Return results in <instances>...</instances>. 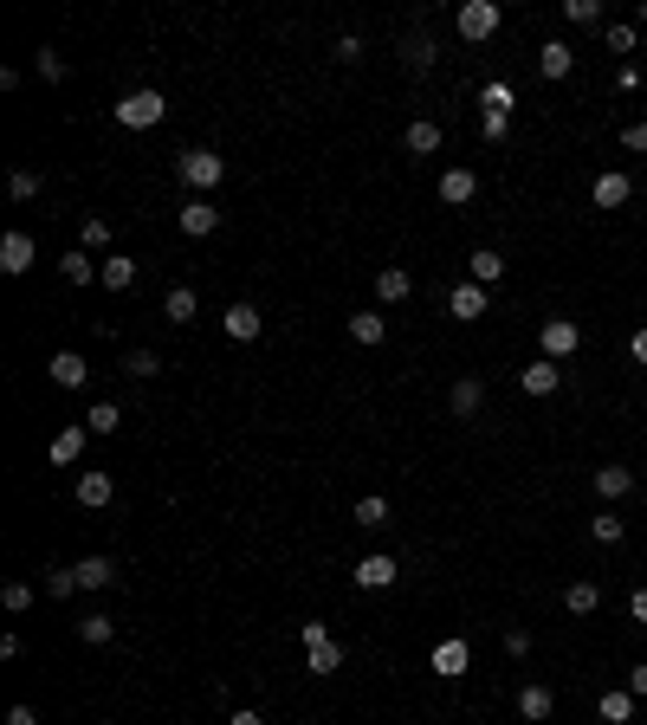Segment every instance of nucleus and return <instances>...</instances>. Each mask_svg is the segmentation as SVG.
Listing matches in <instances>:
<instances>
[{
    "label": "nucleus",
    "instance_id": "f257e3e1",
    "mask_svg": "<svg viewBox=\"0 0 647 725\" xmlns=\"http://www.w3.org/2000/svg\"><path fill=\"white\" fill-rule=\"evenodd\" d=\"M110 117H117L123 123V130H156V123L162 117H169V98H162V91H123V98L117 104H110Z\"/></svg>",
    "mask_w": 647,
    "mask_h": 725
},
{
    "label": "nucleus",
    "instance_id": "f03ea898",
    "mask_svg": "<svg viewBox=\"0 0 647 725\" xmlns=\"http://www.w3.org/2000/svg\"><path fill=\"white\" fill-rule=\"evenodd\" d=\"M298 641H305V674H337L343 667V641L330 635V622H298Z\"/></svg>",
    "mask_w": 647,
    "mask_h": 725
},
{
    "label": "nucleus",
    "instance_id": "7ed1b4c3",
    "mask_svg": "<svg viewBox=\"0 0 647 725\" xmlns=\"http://www.w3.org/2000/svg\"><path fill=\"white\" fill-rule=\"evenodd\" d=\"M175 175H182L188 195H208V188L227 182V162H220L214 149H182V156H175Z\"/></svg>",
    "mask_w": 647,
    "mask_h": 725
},
{
    "label": "nucleus",
    "instance_id": "20e7f679",
    "mask_svg": "<svg viewBox=\"0 0 647 725\" xmlns=\"http://www.w3.org/2000/svg\"><path fill=\"white\" fill-rule=\"evenodd\" d=\"M499 20H505V7H499V0H466V7L453 13V33L479 46V39H492V33H499Z\"/></svg>",
    "mask_w": 647,
    "mask_h": 725
},
{
    "label": "nucleus",
    "instance_id": "39448f33",
    "mask_svg": "<svg viewBox=\"0 0 647 725\" xmlns=\"http://www.w3.org/2000/svg\"><path fill=\"white\" fill-rule=\"evenodd\" d=\"M538 350L550 363H570L576 350H583V331H576V318H544V331H538Z\"/></svg>",
    "mask_w": 647,
    "mask_h": 725
},
{
    "label": "nucleus",
    "instance_id": "423d86ee",
    "mask_svg": "<svg viewBox=\"0 0 647 725\" xmlns=\"http://www.w3.org/2000/svg\"><path fill=\"white\" fill-rule=\"evenodd\" d=\"M589 201H596V208H628V201H635V182H628L622 169H602L596 182H589Z\"/></svg>",
    "mask_w": 647,
    "mask_h": 725
},
{
    "label": "nucleus",
    "instance_id": "0eeeda50",
    "mask_svg": "<svg viewBox=\"0 0 647 725\" xmlns=\"http://www.w3.org/2000/svg\"><path fill=\"white\" fill-rule=\"evenodd\" d=\"M33 259H39L33 234H20V227H13V234L0 240V272H7V279H20V272H33Z\"/></svg>",
    "mask_w": 647,
    "mask_h": 725
},
{
    "label": "nucleus",
    "instance_id": "6e6552de",
    "mask_svg": "<svg viewBox=\"0 0 647 725\" xmlns=\"http://www.w3.org/2000/svg\"><path fill=\"white\" fill-rule=\"evenodd\" d=\"M350 577H356V583H363V590H389V583H395V577H402V564H395V557H389V551H369V557H363V564H356V570H350Z\"/></svg>",
    "mask_w": 647,
    "mask_h": 725
},
{
    "label": "nucleus",
    "instance_id": "1a4fd4ad",
    "mask_svg": "<svg viewBox=\"0 0 647 725\" xmlns=\"http://www.w3.org/2000/svg\"><path fill=\"white\" fill-rule=\"evenodd\" d=\"M518 389H525V395H538V402H544V395H557V389H563V363H550V357L525 363V376H518Z\"/></svg>",
    "mask_w": 647,
    "mask_h": 725
},
{
    "label": "nucleus",
    "instance_id": "9d476101",
    "mask_svg": "<svg viewBox=\"0 0 647 725\" xmlns=\"http://www.w3.org/2000/svg\"><path fill=\"white\" fill-rule=\"evenodd\" d=\"M175 227H182L188 240H208L214 227H220V208H208V201H201V195H188V208L175 214Z\"/></svg>",
    "mask_w": 647,
    "mask_h": 725
},
{
    "label": "nucleus",
    "instance_id": "9b49d317",
    "mask_svg": "<svg viewBox=\"0 0 647 725\" xmlns=\"http://www.w3.org/2000/svg\"><path fill=\"white\" fill-rule=\"evenodd\" d=\"M447 311H453L460 324H479V318H486V285H473V279L453 285V292H447Z\"/></svg>",
    "mask_w": 647,
    "mask_h": 725
},
{
    "label": "nucleus",
    "instance_id": "f8f14e48",
    "mask_svg": "<svg viewBox=\"0 0 647 725\" xmlns=\"http://www.w3.org/2000/svg\"><path fill=\"white\" fill-rule=\"evenodd\" d=\"M220 324H227V337H233V344H253V337L266 331L259 305H246V298H240V305H227V318H220Z\"/></svg>",
    "mask_w": 647,
    "mask_h": 725
},
{
    "label": "nucleus",
    "instance_id": "ddd939ff",
    "mask_svg": "<svg viewBox=\"0 0 647 725\" xmlns=\"http://www.w3.org/2000/svg\"><path fill=\"white\" fill-rule=\"evenodd\" d=\"M589 486H596L602 492V499H628V492H635V467H615V460H609V467H596V473H589Z\"/></svg>",
    "mask_w": 647,
    "mask_h": 725
},
{
    "label": "nucleus",
    "instance_id": "4468645a",
    "mask_svg": "<svg viewBox=\"0 0 647 725\" xmlns=\"http://www.w3.org/2000/svg\"><path fill=\"white\" fill-rule=\"evenodd\" d=\"M473 195H479V175L453 162V169L440 175V201H447V208H466V201H473Z\"/></svg>",
    "mask_w": 647,
    "mask_h": 725
},
{
    "label": "nucleus",
    "instance_id": "2eb2a0df",
    "mask_svg": "<svg viewBox=\"0 0 647 725\" xmlns=\"http://www.w3.org/2000/svg\"><path fill=\"white\" fill-rule=\"evenodd\" d=\"M110 492H117V486H110L104 467H85V473H78V505H85V512H104Z\"/></svg>",
    "mask_w": 647,
    "mask_h": 725
},
{
    "label": "nucleus",
    "instance_id": "dca6fc26",
    "mask_svg": "<svg viewBox=\"0 0 647 725\" xmlns=\"http://www.w3.org/2000/svg\"><path fill=\"white\" fill-rule=\"evenodd\" d=\"M466 667H473V648H466L460 635H453V641H440V648H434V674H440V680H460Z\"/></svg>",
    "mask_w": 647,
    "mask_h": 725
},
{
    "label": "nucleus",
    "instance_id": "f3484780",
    "mask_svg": "<svg viewBox=\"0 0 647 725\" xmlns=\"http://www.w3.org/2000/svg\"><path fill=\"white\" fill-rule=\"evenodd\" d=\"M85 441H91V428H59L52 434V467H78V460H85Z\"/></svg>",
    "mask_w": 647,
    "mask_h": 725
},
{
    "label": "nucleus",
    "instance_id": "a211bd4d",
    "mask_svg": "<svg viewBox=\"0 0 647 725\" xmlns=\"http://www.w3.org/2000/svg\"><path fill=\"white\" fill-rule=\"evenodd\" d=\"M59 272H65V285H91V279H104V259H91L85 246H72V253L59 259Z\"/></svg>",
    "mask_w": 647,
    "mask_h": 725
},
{
    "label": "nucleus",
    "instance_id": "6ab92c4d",
    "mask_svg": "<svg viewBox=\"0 0 647 725\" xmlns=\"http://www.w3.org/2000/svg\"><path fill=\"white\" fill-rule=\"evenodd\" d=\"M52 382H59V389H85V382H91V363L78 357V350H59V357H52Z\"/></svg>",
    "mask_w": 647,
    "mask_h": 725
},
{
    "label": "nucleus",
    "instance_id": "aec40b11",
    "mask_svg": "<svg viewBox=\"0 0 647 725\" xmlns=\"http://www.w3.org/2000/svg\"><path fill=\"white\" fill-rule=\"evenodd\" d=\"M550 713H557V693L550 687H538V680H531L525 693H518V719H531V725H544Z\"/></svg>",
    "mask_w": 647,
    "mask_h": 725
},
{
    "label": "nucleus",
    "instance_id": "412c9836",
    "mask_svg": "<svg viewBox=\"0 0 647 725\" xmlns=\"http://www.w3.org/2000/svg\"><path fill=\"white\" fill-rule=\"evenodd\" d=\"M402 149H408V156H434V149H440V123L434 117H415L402 130Z\"/></svg>",
    "mask_w": 647,
    "mask_h": 725
},
{
    "label": "nucleus",
    "instance_id": "4be33fe9",
    "mask_svg": "<svg viewBox=\"0 0 647 725\" xmlns=\"http://www.w3.org/2000/svg\"><path fill=\"white\" fill-rule=\"evenodd\" d=\"M479 402H486V382H479V376H460V382H453V395H447V408H453V415H479Z\"/></svg>",
    "mask_w": 647,
    "mask_h": 725
},
{
    "label": "nucleus",
    "instance_id": "5701e85b",
    "mask_svg": "<svg viewBox=\"0 0 647 725\" xmlns=\"http://www.w3.org/2000/svg\"><path fill=\"white\" fill-rule=\"evenodd\" d=\"M350 337L363 350H376L382 337H389V318H382V311H350Z\"/></svg>",
    "mask_w": 647,
    "mask_h": 725
},
{
    "label": "nucleus",
    "instance_id": "b1692460",
    "mask_svg": "<svg viewBox=\"0 0 647 725\" xmlns=\"http://www.w3.org/2000/svg\"><path fill=\"white\" fill-rule=\"evenodd\" d=\"M466 272H473V285H499L505 279V253L499 246H479V253L466 259Z\"/></svg>",
    "mask_w": 647,
    "mask_h": 725
},
{
    "label": "nucleus",
    "instance_id": "393cba45",
    "mask_svg": "<svg viewBox=\"0 0 647 725\" xmlns=\"http://www.w3.org/2000/svg\"><path fill=\"white\" fill-rule=\"evenodd\" d=\"M570 65H576V52L563 46V39H550V46H538V72L557 85V78H570Z\"/></svg>",
    "mask_w": 647,
    "mask_h": 725
},
{
    "label": "nucleus",
    "instance_id": "a878e982",
    "mask_svg": "<svg viewBox=\"0 0 647 725\" xmlns=\"http://www.w3.org/2000/svg\"><path fill=\"white\" fill-rule=\"evenodd\" d=\"M596 713H602V725H628V719H635V693H628V687H609L596 700Z\"/></svg>",
    "mask_w": 647,
    "mask_h": 725
},
{
    "label": "nucleus",
    "instance_id": "bb28decb",
    "mask_svg": "<svg viewBox=\"0 0 647 725\" xmlns=\"http://www.w3.org/2000/svg\"><path fill=\"white\" fill-rule=\"evenodd\" d=\"M408 292H415V279H408L402 266H382V272H376V298H382V305H402Z\"/></svg>",
    "mask_w": 647,
    "mask_h": 725
},
{
    "label": "nucleus",
    "instance_id": "cd10ccee",
    "mask_svg": "<svg viewBox=\"0 0 647 725\" xmlns=\"http://www.w3.org/2000/svg\"><path fill=\"white\" fill-rule=\"evenodd\" d=\"M563 609H570V615H596V609H602V590H596L589 577H576L570 590H563Z\"/></svg>",
    "mask_w": 647,
    "mask_h": 725
},
{
    "label": "nucleus",
    "instance_id": "c85d7f7f",
    "mask_svg": "<svg viewBox=\"0 0 647 725\" xmlns=\"http://www.w3.org/2000/svg\"><path fill=\"white\" fill-rule=\"evenodd\" d=\"M195 311H201V298L188 292V285H175V292L162 298V318H169V324H195Z\"/></svg>",
    "mask_w": 647,
    "mask_h": 725
},
{
    "label": "nucleus",
    "instance_id": "c756f323",
    "mask_svg": "<svg viewBox=\"0 0 647 725\" xmlns=\"http://www.w3.org/2000/svg\"><path fill=\"white\" fill-rule=\"evenodd\" d=\"M78 590H104L110 577H117V564H110V557H78Z\"/></svg>",
    "mask_w": 647,
    "mask_h": 725
},
{
    "label": "nucleus",
    "instance_id": "7c9ffc66",
    "mask_svg": "<svg viewBox=\"0 0 647 725\" xmlns=\"http://www.w3.org/2000/svg\"><path fill=\"white\" fill-rule=\"evenodd\" d=\"M104 285L110 292H130L136 285V259L130 253H104Z\"/></svg>",
    "mask_w": 647,
    "mask_h": 725
},
{
    "label": "nucleus",
    "instance_id": "2f4dec72",
    "mask_svg": "<svg viewBox=\"0 0 647 725\" xmlns=\"http://www.w3.org/2000/svg\"><path fill=\"white\" fill-rule=\"evenodd\" d=\"M356 525H363V531H382V525H389V499H382V492H369V499H356Z\"/></svg>",
    "mask_w": 647,
    "mask_h": 725
},
{
    "label": "nucleus",
    "instance_id": "473e14b6",
    "mask_svg": "<svg viewBox=\"0 0 647 725\" xmlns=\"http://www.w3.org/2000/svg\"><path fill=\"white\" fill-rule=\"evenodd\" d=\"M78 246H85V253H110V221L85 214V221H78Z\"/></svg>",
    "mask_w": 647,
    "mask_h": 725
},
{
    "label": "nucleus",
    "instance_id": "72a5a7b5",
    "mask_svg": "<svg viewBox=\"0 0 647 725\" xmlns=\"http://www.w3.org/2000/svg\"><path fill=\"white\" fill-rule=\"evenodd\" d=\"M479 104L486 111H499V117H512V104H518V91L505 85V78H492V85H479Z\"/></svg>",
    "mask_w": 647,
    "mask_h": 725
},
{
    "label": "nucleus",
    "instance_id": "f704fd0d",
    "mask_svg": "<svg viewBox=\"0 0 647 725\" xmlns=\"http://www.w3.org/2000/svg\"><path fill=\"white\" fill-rule=\"evenodd\" d=\"M589 538H596V544H622V538H628V525H622L615 512H596V518H589Z\"/></svg>",
    "mask_w": 647,
    "mask_h": 725
},
{
    "label": "nucleus",
    "instance_id": "c9c22d12",
    "mask_svg": "<svg viewBox=\"0 0 647 725\" xmlns=\"http://www.w3.org/2000/svg\"><path fill=\"white\" fill-rule=\"evenodd\" d=\"M110 635H117V622H110V615H85V622H78V641H85V648H104Z\"/></svg>",
    "mask_w": 647,
    "mask_h": 725
},
{
    "label": "nucleus",
    "instance_id": "e433bc0d",
    "mask_svg": "<svg viewBox=\"0 0 647 725\" xmlns=\"http://www.w3.org/2000/svg\"><path fill=\"white\" fill-rule=\"evenodd\" d=\"M156 369H162V357H156V350H130V357H123V376H130V382H149Z\"/></svg>",
    "mask_w": 647,
    "mask_h": 725
},
{
    "label": "nucleus",
    "instance_id": "4c0bfd02",
    "mask_svg": "<svg viewBox=\"0 0 647 725\" xmlns=\"http://www.w3.org/2000/svg\"><path fill=\"white\" fill-rule=\"evenodd\" d=\"M85 428H91V434H117V428H123V408H117V402H98V408L85 415Z\"/></svg>",
    "mask_w": 647,
    "mask_h": 725
},
{
    "label": "nucleus",
    "instance_id": "58836bf2",
    "mask_svg": "<svg viewBox=\"0 0 647 725\" xmlns=\"http://www.w3.org/2000/svg\"><path fill=\"white\" fill-rule=\"evenodd\" d=\"M46 596H52V603L78 596V570H72V564H65V570H46Z\"/></svg>",
    "mask_w": 647,
    "mask_h": 725
},
{
    "label": "nucleus",
    "instance_id": "ea45409f",
    "mask_svg": "<svg viewBox=\"0 0 647 725\" xmlns=\"http://www.w3.org/2000/svg\"><path fill=\"white\" fill-rule=\"evenodd\" d=\"M563 20H570V26H596L602 7H596V0H563Z\"/></svg>",
    "mask_w": 647,
    "mask_h": 725
},
{
    "label": "nucleus",
    "instance_id": "a19ab883",
    "mask_svg": "<svg viewBox=\"0 0 647 725\" xmlns=\"http://www.w3.org/2000/svg\"><path fill=\"white\" fill-rule=\"evenodd\" d=\"M408 65H415V72H428V65H434V39L428 33H408Z\"/></svg>",
    "mask_w": 647,
    "mask_h": 725
},
{
    "label": "nucleus",
    "instance_id": "79ce46f5",
    "mask_svg": "<svg viewBox=\"0 0 647 725\" xmlns=\"http://www.w3.org/2000/svg\"><path fill=\"white\" fill-rule=\"evenodd\" d=\"M0 603H7V615H26V609H33V583H7Z\"/></svg>",
    "mask_w": 647,
    "mask_h": 725
},
{
    "label": "nucleus",
    "instance_id": "37998d69",
    "mask_svg": "<svg viewBox=\"0 0 647 725\" xmlns=\"http://www.w3.org/2000/svg\"><path fill=\"white\" fill-rule=\"evenodd\" d=\"M7 195H13V201H33V195H39V175H33V169H13V175H7Z\"/></svg>",
    "mask_w": 647,
    "mask_h": 725
},
{
    "label": "nucleus",
    "instance_id": "c03bdc74",
    "mask_svg": "<svg viewBox=\"0 0 647 725\" xmlns=\"http://www.w3.org/2000/svg\"><path fill=\"white\" fill-rule=\"evenodd\" d=\"M505 130H512V117H499V111L479 117V136H486V143H505Z\"/></svg>",
    "mask_w": 647,
    "mask_h": 725
},
{
    "label": "nucleus",
    "instance_id": "a18cd8bd",
    "mask_svg": "<svg viewBox=\"0 0 647 725\" xmlns=\"http://www.w3.org/2000/svg\"><path fill=\"white\" fill-rule=\"evenodd\" d=\"M39 78H46V85H59V78H65V59H59V52H39Z\"/></svg>",
    "mask_w": 647,
    "mask_h": 725
},
{
    "label": "nucleus",
    "instance_id": "49530a36",
    "mask_svg": "<svg viewBox=\"0 0 647 725\" xmlns=\"http://www.w3.org/2000/svg\"><path fill=\"white\" fill-rule=\"evenodd\" d=\"M635 39H641L635 26H609V52H635Z\"/></svg>",
    "mask_w": 647,
    "mask_h": 725
},
{
    "label": "nucleus",
    "instance_id": "de8ad7c7",
    "mask_svg": "<svg viewBox=\"0 0 647 725\" xmlns=\"http://www.w3.org/2000/svg\"><path fill=\"white\" fill-rule=\"evenodd\" d=\"M622 149H635V156H647V123H628V130H622Z\"/></svg>",
    "mask_w": 647,
    "mask_h": 725
},
{
    "label": "nucleus",
    "instance_id": "09e8293b",
    "mask_svg": "<svg viewBox=\"0 0 647 725\" xmlns=\"http://www.w3.org/2000/svg\"><path fill=\"white\" fill-rule=\"evenodd\" d=\"M337 59H343V65H356V59H363V39L343 33V39H337Z\"/></svg>",
    "mask_w": 647,
    "mask_h": 725
},
{
    "label": "nucleus",
    "instance_id": "8fccbe9b",
    "mask_svg": "<svg viewBox=\"0 0 647 725\" xmlns=\"http://www.w3.org/2000/svg\"><path fill=\"white\" fill-rule=\"evenodd\" d=\"M505 654H531V635H525V628H505Z\"/></svg>",
    "mask_w": 647,
    "mask_h": 725
},
{
    "label": "nucleus",
    "instance_id": "3c124183",
    "mask_svg": "<svg viewBox=\"0 0 647 725\" xmlns=\"http://www.w3.org/2000/svg\"><path fill=\"white\" fill-rule=\"evenodd\" d=\"M628 693H635V700H647V661L628 667Z\"/></svg>",
    "mask_w": 647,
    "mask_h": 725
},
{
    "label": "nucleus",
    "instance_id": "603ef678",
    "mask_svg": "<svg viewBox=\"0 0 647 725\" xmlns=\"http://www.w3.org/2000/svg\"><path fill=\"white\" fill-rule=\"evenodd\" d=\"M628 615H635V622L647 628V583H641V590H635V596H628Z\"/></svg>",
    "mask_w": 647,
    "mask_h": 725
},
{
    "label": "nucleus",
    "instance_id": "864d4df0",
    "mask_svg": "<svg viewBox=\"0 0 647 725\" xmlns=\"http://www.w3.org/2000/svg\"><path fill=\"white\" fill-rule=\"evenodd\" d=\"M7 725H39V713L33 706H7Z\"/></svg>",
    "mask_w": 647,
    "mask_h": 725
},
{
    "label": "nucleus",
    "instance_id": "5fc2aeb1",
    "mask_svg": "<svg viewBox=\"0 0 647 725\" xmlns=\"http://www.w3.org/2000/svg\"><path fill=\"white\" fill-rule=\"evenodd\" d=\"M628 357H635V363H647V324H641L635 337H628Z\"/></svg>",
    "mask_w": 647,
    "mask_h": 725
},
{
    "label": "nucleus",
    "instance_id": "6e6d98bb",
    "mask_svg": "<svg viewBox=\"0 0 647 725\" xmlns=\"http://www.w3.org/2000/svg\"><path fill=\"white\" fill-rule=\"evenodd\" d=\"M227 725H266V719H259V713H253V706H240V713H233Z\"/></svg>",
    "mask_w": 647,
    "mask_h": 725
},
{
    "label": "nucleus",
    "instance_id": "4d7b16f0",
    "mask_svg": "<svg viewBox=\"0 0 647 725\" xmlns=\"http://www.w3.org/2000/svg\"><path fill=\"white\" fill-rule=\"evenodd\" d=\"M641 26H647V0H641Z\"/></svg>",
    "mask_w": 647,
    "mask_h": 725
}]
</instances>
